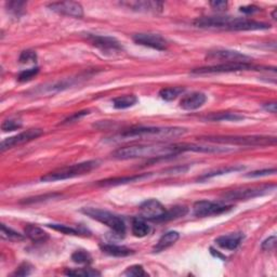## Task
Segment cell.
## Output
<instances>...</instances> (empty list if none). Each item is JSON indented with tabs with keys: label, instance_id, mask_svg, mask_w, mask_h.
<instances>
[{
	"label": "cell",
	"instance_id": "cell-5",
	"mask_svg": "<svg viewBox=\"0 0 277 277\" xmlns=\"http://www.w3.org/2000/svg\"><path fill=\"white\" fill-rule=\"evenodd\" d=\"M82 212L85 213L86 216H88L89 218L93 219V220L105 224L106 227L111 229L116 235L119 236L125 235L126 233L125 222L123 219L119 218L116 215H114V213L109 212L107 210H103V209H99V208H92V207L83 208Z\"/></svg>",
	"mask_w": 277,
	"mask_h": 277
},
{
	"label": "cell",
	"instance_id": "cell-3",
	"mask_svg": "<svg viewBox=\"0 0 277 277\" xmlns=\"http://www.w3.org/2000/svg\"><path fill=\"white\" fill-rule=\"evenodd\" d=\"M198 140L210 143L225 144V145H239V146H270L275 145L276 138L267 136H209L200 137Z\"/></svg>",
	"mask_w": 277,
	"mask_h": 277
},
{
	"label": "cell",
	"instance_id": "cell-16",
	"mask_svg": "<svg viewBox=\"0 0 277 277\" xmlns=\"http://www.w3.org/2000/svg\"><path fill=\"white\" fill-rule=\"evenodd\" d=\"M121 5L127 7L138 12H153L158 13L164 9V3L160 1H153V0H135V1H123Z\"/></svg>",
	"mask_w": 277,
	"mask_h": 277
},
{
	"label": "cell",
	"instance_id": "cell-23",
	"mask_svg": "<svg viewBox=\"0 0 277 277\" xmlns=\"http://www.w3.org/2000/svg\"><path fill=\"white\" fill-rule=\"evenodd\" d=\"M131 231L136 237H145L151 232V227L147 224L145 219L143 218H135L132 220L131 224Z\"/></svg>",
	"mask_w": 277,
	"mask_h": 277
},
{
	"label": "cell",
	"instance_id": "cell-10",
	"mask_svg": "<svg viewBox=\"0 0 277 277\" xmlns=\"http://www.w3.org/2000/svg\"><path fill=\"white\" fill-rule=\"evenodd\" d=\"M43 134L44 131L42 129L35 128V129H28L16 136L4 138V140L1 142V144H0V151L4 152L7 151V149L22 145V144H25L33 140H36V138H39Z\"/></svg>",
	"mask_w": 277,
	"mask_h": 277
},
{
	"label": "cell",
	"instance_id": "cell-6",
	"mask_svg": "<svg viewBox=\"0 0 277 277\" xmlns=\"http://www.w3.org/2000/svg\"><path fill=\"white\" fill-rule=\"evenodd\" d=\"M262 67L256 66L251 63L245 62H232V63H220L217 65L205 66L195 68L192 71L193 74L207 75V74H223V73H234V72H244V71H260Z\"/></svg>",
	"mask_w": 277,
	"mask_h": 277
},
{
	"label": "cell",
	"instance_id": "cell-27",
	"mask_svg": "<svg viewBox=\"0 0 277 277\" xmlns=\"http://www.w3.org/2000/svg\"><path fill=\"white\" fill-rule=\"evenodd\" d=\"M187 213V208L182 206H176L172 207L170 210H167L166 215L161 219L160 222H166L170 220H175V219L184 217Z\"/></svg>",
	"mask_w": 277,
	"mask_h": 277
},
{
	"label": "cell",
	"instance_id": "cell-4",
	"mask_svg": "<svg viewBox=\"0 0 277 277\" xmlns=\"http://www.w3.org/2000/svg\"><path fill=\"white\" fill-rule=\"evenodd\" d=\"M99 166L100 163L97 160H88V161H84V163L66 166V167H63V168L51 171L47 173V175L43 176L42 179H40V181L55 182V181L67 180V179H73L76 177H82L85 175H88L89 172L94 170Z\"/></svg>",
	"mask_w": 277,
	"mask_h": 277
},
{
	"label": "cell",
	"instance_id": "cell-30",
	"mask_svg": "<svg viewBox=\"0 0 277 277\" xmlns=\"http://www.w3.org/2000/svg\"><path fill=\"white\" fill-rule=\"evenodd\" d=\"M67 276H83V277H92V276H100L101 273L92 269H73L65 270L64 272Z\"/></svg>",
	"mask_w": 277,
	"mask_h": 277
},
{
	"label": "cell",
	"instance_id": "cell-17",
	"mask_svg": "<svg viewBox=\"0 0 277 277\" xmlns=\"http://www.w3.org/2000/svg\"><path fill=\"white\" fill-rule=\"evenodd\" d=\"M206 101L207 96L203 92H193L183 97L180 102V106L185 111H195L203 106Z\"/></svg>",
	"mask_w": 277,
	"mask_h": 277
},
{
	"label": "cell",
	"instance_id": "cell-7",
	"mask_svg": "<svg viewBox=\"0 0 277 277\" xmlns=\"http://www.w3.org/2000/svg\"><path fill=\"white\" fill-rule=\"evenodd\" d=\"M271 26L267 23L258 22L255 20L245 19V17L223 16L222 30L228 31H262L269 30Z\"/></svg>",
	"mask_w": 277,
	"mask_h": 277
},
{
	"label": "cell",
	"instance_id": "cell-11",
	"mask_svg": "<svg viewBox=\"0 0 277 277\" xmlns=\"http://www.w3.org/2000/svg\"><path fill=\"white\" fill-rule=\"evenodd\" d=\"M140 212L143 219L153 222H160L166 215L167 209L157 199H147L140 205Z\"/></svg>",
	"mask_w": 277,
	"mask_h": 277
},
{
	"label": "cell",
	"instance_id": "cell-25",
	"mask_svg": "<svg viewBox=\"0 0 277 277\" xmlns=\"http://www.w3.org/2000/svg\"><path fill=\"white\" fill-rule=\"evenodd\" d=\"M138 103V97L134 94H126L115 97L113 100V106L117 109H126L135 106Z\"/></svg>",
	"mask_w": 277,
	"mask_h": 277
},
{
	"label": "cell",
	"instance_id": "cell-20",
	"mask_svg": "<svg viewBox=\"0 0 277 277\" xmlns=\"http://www.w3.org/2000/svg\"><path fill=\"white\" fill-rule=\"evenodd\" d=\"M179 238H180V234L176 232V231H170V232H167L161 236L159 240L157 241V244L154 246L153 251L158 253V252L168 249V248L171 247L173 244H176Z\"/></svg>",
	"mask_w": 277,
	"mask_h": 277
},
{
	"label": "cell",
	"instance_id": "cell-31",
	"mask_svg": "<svg viewBox=\"0 0 277 277\" xmlns=\"http://www.w3.org/2000/svg\"><path fill=\"white\" fill-rule=\"evenodd\" d=\"M5 5H7V10L11 14H13L14 16H21L23 13H24L26 2L12 0V1L5 2Z\"/></svg>",
	"mask_w": 277,
	"mask_h": 277
},
{
	"label": "cell",
	"instance_id": "cell-36",
	"mask_svg": "<svg viewBox=\"0 0 277 277\" xmlns=\"http://www.w3.org/2000/svg\"><path fill=\"white\" fill-rule=\"evenodd\" d=\"M22 121L20 119H7L4 120L2 125H1V129L3 132H8V131H14L22 128Z\"/></svg>",
	"mask_w": 277,
	"mask_h": 277
},
{
	"label": "cell",
	"instance_id": "cell-12",
	"mask_svg": "<svg viewBox=\"0 0 277 277\" xmlns=\"http://www.w3.org/2000/svg\"><path fill=\"white\" fill-rule=\"evenodd\" d=\"M206 59L209 61H221L223 63H232V62L250 63L249 61H251V56L240 53L238 51L218 49V50L208 52Z\"/></svg>",
	"mask_w": 277,
	"mask_h": 277
},
{
	"label": "cell",
	"instance_id": "cell-41",
	"mask_svg": "<svg viewBox=\"0 0 277 277\" xmlns=\"http://www.w3.org/2000/svg\"><path fill=\"white\" fill-rule=\"evenodd\" d=\"M90 112L89 111H82V112H77V113H74L72 116L67 117L64 121H63V124H71V123H75V121H78L79 119H82L83 117L87 116V115H89Z\"/></svg>",
	"mask_w": 277,
	"mask_h": 277
},
{
	"label": "cell",
	"instance_id": "cell-15",
	"mask_svg": "<svg viewBox=\"0 0 277 277\" xmlns=\"http://www.w3.org/2000/svg\"><path fill=\"white\" fill-rule=\"evenodd\" d=\"M87 40L90 42L92 46H94L97 49L105 52L111 51H120L123 50V46L116 38L109 36H101V35L94 34H86Z\"/></svg>",
	"mask_w": 277,
	"mask_h": 277
},
{
	"label": "cell",
	"instance_id": "cell-29",
	"mask_svg": "<svg viewBox=\"0 0 277 277\" xmlns=\"http://www.w3.org/2000/svg\"><path fill=\"white\" fill-rule=\"evenodd\" d=\"M47 227L57 231V232H61L63 234L66 235H82L84 234L83 231H80L79 229H75L72 227H68V225H64V224H47Z\"/></svg>",
	"mask_w": 277,
	"mask_h": 277
},
{
	"label": "cell",
	"instance_id": "cell-40",
	"mask_svg": "<svg viewBox=\"0 0 277 277\" xmlns=\"http://www.w3.org/2000/svg\"><path fill=\"white\" fill-rule=\"evenodd\" d=\"M275 173H276L275 168L263 169V170H257V171H252L250 173H248L247 177L248 178H259V177H267L270 175H275Z\"/></svg>",
	"mask_w": 277,
	"mask_h": 277
},
{
	"label": "cell",
	"instance_id": "cell-8",
	"mask_svg": "<svg viewBox=\"0 0 277 277\" xmlns=\"http://www.w3.org/2000/svg\"><path fill=\"white\" fill-rule=\"evenodd\" d=\"M276 188L275 184H269V185L257 186V187H244L239 189L229 190L222 195L224 201H233V200H246L259 197V196L267 195Z\"/></svg>",
	"mask_w": 277,
	"mask_h": 277
},
{
	"label": "cell",
	"instance_id": "cell-32",
	"mask_svg": "<svg viewBox=\"0 0 277 277\" xmlns=\"http://www.w3.org/2000/svg\"><path fill=\"white\" fill-rule=\"evenodd\" d=\"M1 236H2V238L11 240V241H21V240H24V238H25L22 234L17 233L16 231H14L12 229L5 227L4 224H1Z\"/></svg>",
	"mask_w": 277,
	"mask_h": 277
},
{
	"label": "cell",
	"instance_id": "cell-45",
	"mask_svg": "<svg viewBox=\"0 0 277 277\" xmlns=\"http://www.w3.org/2000/svg\"><path fill=\"white\" fill-rule=\"evenodd\" d=\"M264 109L265 111H268L270 113H272V114H275L276 111H277V105H276V102H270V103H267V104H264Z\"/></svg>",
	"mask_w": 277,
	"mask_h": 277
},
{
	"label": "cell",
	"instance_id": "cell-28",
	"mask_svg": "<svg viewBox=\"0 0 277 277\" xmlns=\"http://www.w3.org/2000/svg\"><path fill=\"white\" fill-rule=\"evenodd\" d=\"M244 169V167L242 166H237V167H227V168H222V169H219V170H215V171H211V172H208L206 175L201 176L198 181H205V180H209L211 178H215L217 176H222V175H227V173L230 172H235V171H239Z\"/></svg>",
	"mask_w": 277,
	"mask_h": 277
},
{
	"label": "cell",
	"instance_id": "cell-9",
	"mask_svg": "<svg viewBox=\"0 0 277 277\" xmlns=\"http://www.w3.org/2000/svg\"><path fill=\"white\" fill-rule=\"evenodd\" d=\"M233 206L224 205L221 203H215L210 200L196 201L193 206V212L196 217L205 218L211 216H219L232 209Z\"/></svg>",
	"mask_w": 277,
	"mask_h": 277
},
{
	"label": "cell",
	"instance_id": "cell-37",
	"mask_svg": "<svg viewBox=\"0 0 277 277\" xmlns=\"http://www.w3.org/2000/svg\"><path fill=\"white\" fill-rule=\"evenodd\" d=\"M124 275L134 276V277H142V276H146L147 273L144 271L142 265L136 264V265H132V267L127 269L124 272Z\"/></svg>",
	"mask_w": 277,
	"mask_h": 277
},
{
	"label": "cell",
	"instance_id": "cell-26",
	"mask_svg": "<svg viewBox=\"0 0 277 277\" xmlns=\"http://www.w3.org/2000/svg\"><path fill=\"white\" fill-rule=\"evenodd\" d=\"M184 91H185V89L182 88V87H168V88H164L159 91V96L163 100L170 102L184 93Z\"/></svg>",
	"mask_w": 277,
	"mask_h": 277
},
{
	"label": "cell",
	"instance_id": "cell-33",
	"mask_svg": "<svg viewBox=\"0 0 277 277\" xmlns=\"http://www.w3.org/2000/svg\"><path fill=\"white\" fill-rule=\"evenodd\" d=\"M73 262L77 264H85L89 265L92 262V257L88 251L86 250H76L72 255Z\"/></svg>",
	"mask_w": 277,
	"mask_h": 277
},
{
	"label": "cell",
	"instance_id": "cell-14",
	"mask_svg": "<svg viewBox=\"0 0 277 277\" xmlns=\"http://www.w3.org/2000/svg\"><path fill=\"white\" fill-rule=\"evenodd\" d=\"M48 7L55 13L72 16L75 19H82L84 16L83 5L76 1H59L49 3Z\"/></svg>",
	"mask_w": 277,
	"mask_h": 277
},
{
	"label": "cell",
	"instance_id": "cell-38",
	"mask_svg": "<svg viewBox=\"0 0 277 277\" xmlns=\"http://www.w3.org/2000/svg\"><path fill=\"white\" fill-rule=\"evenodd\" d=\"M61 194H46L44 196H36V197H33V198H27L25 200L22 201V204H34V203H39V201H44V200H48V199H53L56 197H60Z\"/></svg>",
	"mask_w": 277,
	"mask_h": 277
},
{
	"label": "cell",
	"instance_id": "cell-22",
	"mask_svg": "<svg viewBox=\"0 0 277 277\" xmlns=\"http://www.w3.org/2000/svg\"><path fill=\"white\" fill-rule=\"evenodd\" d=\"M24 233L26 237H28L34 242H45L46 240L49 239L48 233H46L43 229H40L37 225L34 224H26Z\"/></svg>",
	"mask_w": 277,
	"mask_h": 277
},
{
	"label": "cell",
	"instance_id": "cell-44",
	"mask_svg": "<svg viewBox=\"0 0 277 277\" xmlns=\"http://www.w3.org/2000/svg\"><path fill=\"white\" fill-rule=\"evenodd\" d=\"M210 5L217 11H224L228 7V2L227 1H211Z\"/></svg>",
	"mask_w": 277,
	"mask_h": 277
},
{
	"label": "cell",
	"instance_id": "cell-18",
	"mask_svg": "<svg viewBox=\"0 0 277 277\" xmlns=\"http://www.w3.org/2000/svg\"><path fill=\"white\" fill-rule=\"evenodd\" d=\"M244 239L242 233H231L228 235H222L216 239V244L225 250H235L241 240Z\"/></svg>",
	"mask_w": 277,
	"mask_h": 277
},
{
	"label": "cell",
	"instance_id": "cell-2",
	"mask_svg": "<svg viewBox=\"0 0 277 277\" xmlns=\"http://www.w3.org/2000/svg\"><path fill=\"white\" fill-rule=\"evenodd\" d=\"M187 132L181 127H134L120 134L121 140L127 138H170L184 136Z\"/></svg>",
	"mask_w": 277,
	"mask_h": 277
},
{
	"label": "cell",
	"instance_id": "cell-34",
	"mask_svg": "<svg viewBox=\"0 0 277 277\" xmlns=\"http://www.w3.org/2000/svg\"><path fill=\"white\" fill-rule=\"evenodd\" d=\"M38 73H39V67H37V66L25 69V71H23L19 74V76H17V80L21 83L30 82V80L36 76Z\"/></svg>",
	"mask_w": 277,
	"mask_h": 277
},
{
	"label": "cell",
	"instance_id": "cell-21",
	"mask_svg": "<svg viewBox=\"0 0 277 277\" xmlns=\"http://www.w3.org/2000/svg\"><path fill=\"white\" fill-rule=\"evenodd\" d=\"M101 250L106 253L108 256H113V257H128L134 255L135 251L130 249V248L126 247V246H119V245H115V244H103L100 245Z\"/></svg>",
	"mask_w": 277,
	"mask_h": 277
},
{
	"label": "cell",
	"instance_id": "cell-24",
	"mask_svg": "<svg viewBox=\"0 0 277 277\" xmlns=\"http://www.w3.org/2000/svg\"><path fill=\"white\" fill-rule=\"evenodd\" d=\"M205 119L210 121H239L245 119V117L237 113L222 112V113H212L206 116Z\"/></svg>",
	"mask_w": 277,
	"mask_h": 277
},
{
	"label": "cell",
	"instance_id": "cell-19",
	"mask_svg": "<svg viewBox=\"0 0 277 277\" xmlns=\"http://www.w3.org/2000/svg\"><path fill=\"white\" fill-rule=\"evenodd\" d=\"M149 175H136V176H128V177H116V178H109L97 182L99 186H117L121 184L132 183L143 180V179L148 178Z\"/></svg>",
	"mask_w": 277,
	"mask_h": 277
},
{
	"label": "cell",
	"instance_id": "cell-35",
	"mask_svg": "<svg viewBox=\"0 0 277 277\" xmlns=\"http://www.w3.org/2000/svg\"><path fill=\"white\" fill-rule=\"evenodd\" d=\"M19 61L21 64H30V63H36L37 62V54L34 50H24L20 54Z\"/></svg>",
	"mask_w": 277,
	"mask_h": 277
},
{
	"label": "cell",
	"instance_id": "cell-42",
	"mask_svg": "<svg viewBox=\"0 0 277 277\" xmlns=\"http://www.w3.org/2000/svg\"><path fill=\"white\" fill-rule=\"evenodd\" d=\"M276 246V236H271L268 239L262 242L261 248L263 250H273Z\"/></svg>",
	"mask_w": 277,
	"mask_h": 277
},
{
	"label": "cell",
	"instance_id": "cell-43",
	"mask_svg": "<svg viewBox=\"0 0 277 277\" xmlns=\"http://www.w3.org/2000/svg\"><path fill=\"white\" fill-rule=\"evenodd\" d=\"M239 11L242 13H245V14H253L256 12H259L260 8L257 7V5L250 4V5H245V7H240Z\"/></svg>",
	"mask_w": 277,
	"mask_h": 277
},
{
	"label": "cell",
	"instance_id": "cell-13",
	"mask_svg": "<svg viewBox=\"0 0 277 277\" xmlns=\"http://www.w3.org/2000/svg\"><path fill=\"white\" fill-rule=\"evenodd\" d=\"M134 42L138 45L144 46L158 51H165L168 48V42L158 34H151V33H140L136 34L134 37Z\"/></svg>",
	"mask_w": 277,
	"mask_h": 277
},
{
	"label": "cell",
	"instance_id": "cell-39",
	"mask_svg": "<svg viewBox=\"0 0 277 277\" xmlns=\"http://www.w3.org/2000/svg\"><path fill=\"white\" fill-rule=\"evenodd\" d=\"M33 269H34V267L31 263L23 262L22 264L19 265V268L15 270L13 275L14 276H28V275H31Z\"/></svg>",
	"mask_w": 277,
	"mask_h": 277
},
{
	"label": "cell",
	"instance_id": "cell-1",
	"mask_svg": "<svg viewBox=\"0 0 277 277\" xmlns=\"http://www.w3.org/2000/svg\"><path fill=\"white\" fill-rule=\"evenodd\" d=\"M186 153L185 143L173 144H147V145H130L120 147L113 153L116 159H135V158H166Z\"/></svg>",
	"mask_w": 277,
	"mask_h": 277
}]
</instances>
